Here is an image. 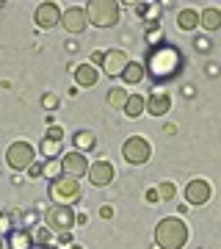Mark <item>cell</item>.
<instances>
[{
  "mask_svg": "<svg viewBox=\"0 0 221 249\" xmlns=\"http://www.w3.org/2000/svg\"><path fill=\"white\" fill-rule=\"evenodd\" d=\"M86 222H88L86 213H75V224H86Z\"/></svg>",
  "mask_w": 221,
  "mask_h": 249,
  "instance_id": "8d00e7d4",
  "label": "cell"
},
{
  "mask_svg": "<svg viewBox=\"0 0 221 249\" xmlns=\"http://www.w3.org/2000/svg\"><path fill=\"white\" fill-rule=\"evenodd\" d=\"M199 25H202L204 31H219V28H221V11H219V9L202 11V17H199Z\"/></svg>",
  "mask_w": 221,
  "mask_h": 249,
  "instance_id": "ffe728a7",
  "label": "cell"
},
{
  "mask_svg": "<svg viewBox=\"0 0 221 249\" xmlns=\"http://www.w3.org/2000/svg\"><path fill=\"white\" fill-rule=\"evenodd\" d=\"M130 6H133V11L141 19H147L150 25H158V14H160L158 3H130Z\"/></svg>",
  "mask_w": 221,
  "mask_h": 249,
  "instance_id": "e0dca14e",
  "label": "cell"
},
{
  "mask_svg": "<svg viewBox=\"0 0 221 249\" xmlns=\"http://www.w3.org/2000/svg\"><path fill=\"white\" fill-rule=\"evenodd\" d=\"M42 103H44V106H47V108H55V103H58V100H55L53 94H47V97H44Z\"/></svg>",
  "mask_w": 221,
  "mask_h": 249,
  "instance_id": "e575fe53",
  "label": "cell"
},
{
  "mask_svg": "<svg viewBox=\"0 0 221 249\" xmlns=\"http://www.w3.org/2000/svg\"><path fill=\"white\" fill-rule=\"evenodd\" d=\"M11 230H14V224H11V216L0 211V241L6 238V235H9Z\"/></svg>",
  "mask_w": 221,
  "mask_h": 249,
  "instance_id": "f1b7e54d",
  "label": "cell"
},
{
  "mask_svg": "<svg viewBox=\"0 0 221 249\" xmlns=\"http://www.w3.org/2000/svg\"><path fill=\"white\" fill-rule=\"evenodd\" d=\"M50 199H53L55 205H67V208H72V205L80 199V183L78 180H69V178L50 180Z\"/></svg>",
  "mask_w": 221,
  "mask_h": 249,
  "instance_id": "277c9868",
  "label": "cell"
},
{
  "mask_svg": "<svg viewBox=\"0 0 221 249\" xmlns=\"http://www.w3.org/2000/svg\"><path fill=\"white\" fill-rule=\"evenodd\" d=\"M124 114L130 116V119H136V116L144 114V97H138V94H133V97H127V103H124L122 108Z\"/></svg>",
  "mask_w": 221,
  "mask_h": 249,
  "instance_id": "603a6c76",
  "label": "cell"
},
{
  "mask_svg": "<svg viewBox=\"0 0 221 249\" xmlns=\"http://www.w3.org/2000/svg\"><path fill=\"white\" fill-rule=\"evenodd\" d=\"M147 202H160V199H158V191H155V188H147Z\"/></svg>",
  "mask_w": 221,
  "mask_h": 249,
  "instance_id": "1f68e13d",
  "label": "cell"
},
{
  "mask_svg": "<svg viewBox=\"0 0 221 249\" xmlns=\"http://www.w3.org/2000/svg\"><path fill=\"white\" fill-rule=\"evenodd\" d=\"M122 80L127 83V86H136V83H141L144 80V67L136 61H127V67H124L122 72Z\"/></svg>",
  "mask_w": 221,
  "mask_h": 249,
  "instance_id": "d6986e66",
  "label": "cell"
},
{
  "mask_svg": "<svg viewBox=\"0 0 221 249\" xmlns=\"http://www.w3.org/2000/svg\"><path fill=\"white\" fill-rule=\"evenodd\" d=\"M155 191H158V199H174V196H177V186H174V183H169V180H166V183H160Z\"/></svg>",
  "mask_w": 221,
  "mask_h": 249,
  "instance_id": "484cf974",
  "label": "cell"
},
{
  "mask_svg": "<svg viewBox=\"0 0 221 249\" xmlns=\"http://www.w3.org/2000/svg\"><path fill=\"white\" fill-rule=\"evenodd\" d=\"M147 42H150V47L163 45V31H160V25H155V28H150V31H147Z\"/></svg>",
  "mask_w": 221,
  "mask_h": 249,
  "instance_id": "83f0119b",
  "label": "cell"
},
{
  "mask_svg": "<svg viewBox=\"0 0 221 249\" xmlns=\"http://www.w3.org/2000/svg\"><path fill=\"white\" fill-rule=\"evenodd\" d=\"M42 175H44V178H50V180L61 178V163H58V158L47 160V163H44V169H42Z\"/></svg>",
  "mask_w": 221,
  "mask_h": 249,
  "instance_id": "d4e9b609",
  "label": "cell"
},
{
  "mask_svg": "<svg viewBox=\"0 0 221 249\" xmlns=\"http://www.w3.org/2000/svg\"><path fill=\"white\" fill-rule=\"evenodd\" d=\"M72 144H75V150L78 152H88V150H94L97 136L91 133V130H78V133L72 136Z\"/></svg>",
  "mask_w": 221,
  "mask_h": 249,
  "instance_id": "ac0fdd59",
  "label": "cell"
},
{
  "mask_svg": "<svg viewBox=\"0 0 221 249\" xmlns=\"http://www.w3.org/2000/svg\"><path fill=\"white\" fill-rule=\"evenodd\" d=\"M100 213H102V219H111V216H114V208H108V205H102V208H100Z\"/></svg>",
  "mask_w": 221,
  "mask_h": 249,
  "instance_id": "836d02e7",
  "label": "cell"
},
{
  "mask_svg": "<svg viewBox=\"0 0 221 249\" xmlns=\"http://www.w3.org/2000/svg\"><path fill=\"white\" fill-rule=\"evenodd\" d=\"M44 139H55V142H64V130L58 124H50L47 130H44Z\"/></svg>",
  "mask_w": 221,
  "mask_h": 249,
  "instance_id": "f546056e",
  "label": "cell"
},
{
  "mask_svg": "<svg viewBox=\"0 0 221 249\" xmlns=\"http://www.w3.org/2000/svg\"><path fill=\"white\" fill-rule=\"evenodd\" d=\"M177 25L183 28V31H194L196 25H199V14L191 9H183L180 14H177Z\"/></svg>",
  "mask_w": 221,
  "mask_h": 249,
  "instance_id": "44dd1931",
  "label": "cell"
},
{
  "mask_svg": "<svg viewBox=\"0 0 221 249\" xmlns=\"http://www.w3.org/2000/svg\"><path fill=\"white\" fill-rule=\"evenodd\" d=\"M58 22H61L69 34H83V31H86V25H88L83 9H67L61 14V19H58Z\"/></svg>",
  "mask_w": 221,
  "mask_h": 249,
  "instance_id": "7c38bea8",
  "label": "cell"
},
{
  "mask_svg": "<svg viewBox=\"0 0 221 249\" xmlns=\"http://www.w3.org/2000/svg\"><path fill=\"white\" fill-rule=\"evenodd\" d=\"M72 249H80V247H72Z\"/></svg>",
  "mask_w": 221,
  "mask_h": 249,
  "instance_id": "60d3db41",
  "label": "cell"
},
{
  "mask_svg": "<svg viewBox=\"0 0 221 249\" xmlns=\"http://www.w3.org/2000/svg\"><path fill=\"white\" fill-rule=\"evenodd\" d=\"M196 50H210V42L207 39H196Z\"/></svg>",
  "mask_w": 221,
  "mask_h": 249,
  "instance_id": "d6a6232c",
  "label": "cell"
},
{
  "mask_svg": "<svg viewBox=\"0 0 221 249\" xmlns=\"http://www.w3.org/2000/svg\"><path fill=\"white\" fill-rule=\"evenodd\" d=\"M127 61L130 58H127L124 50H108V53H102V70L108 72V78H122Z\"/></svg>",
  "mask_w": 221,
  "mask_h": 249,
  "instance_id": "30bf717a",
  "label": "cell"
},
{
  "mask_svg": "<svg viewBox=\"0 0 221 249\" xmlns=\"http://www.w3.org/2000/svg\"><path fill=\"white\" fill-rule=\"evenodd\" d=\"M58 163H61V178H69V180L86 178V172H88L86 155H83V152H78V150L64 152L61 158H58Z\"/></svg>",
  "mask_w": 221,
  "mask_h": 249,
  "instance_id": "52a82bcc",
  "label": "cell"
},
{
  "mask_svg": "<svg viewBox=\"0 0 221 249\" xmlns=\"http://www.w3.org/2000/svg\"><path fill=\"white\" fill-rule=\"evenodd\" d=\"M97 78H100V72H97V67H91V64H80L78 70H75V80H78V86H83V89L97 86Z\"/></svg>",
  "mask_w": 221,
  "mask_h": 249,
  "instance_id": "2e32d148",
  "label": "cell"
},
{
  "mask_svg": "<svg viewBox=\"0 0 221 249\" xmlns=\"http://www.w3.org/2000/svg\"><path fill=\"white\" fill-rule=\"evenodd\" d=\"M42 169H44V163H31V166H28V175H31V178H42Z\"/></svg>",
  "mask_w": 221,
  "mask_h": 249,
  "instance_id": "4dcf8cb0",
  "label": "cell"
},
{
  "mask_svg": "<svg viewBox=\"0 0 221 249\" xmlns=\"http://www.w3.org/2000/svg\"><path fill=\"white\" fill-rule=\"evenodd\" d=\"M39 150H42L44 160H53V158H58V152H61V142H55V139H42Z\"/></svg>",
  "mask_w": 221,
  "mask_h": 249,
  "instance_id": "7402d4cb",
  "label": "cell"
},
{
  "mask_svg": "<svg viewBox=\"0 0 221 249\" xmlns=\"http://www.w3.org/2000/svg\"><path fill=\"white\" fill-rule=\"evenodd\" d=\"M0 249H3V241H0Z\"/></svg>",
  "mask_w": 221,
  "mask_h": 249,
  "instance_id": "ab89813d",
  "label": "cell"
},
{
  "mask_svg": "<svg viewBox=\"0 0 221 249\" xmlns=\"http://www.w3.org/2000/svg\"><path fill=\"white\" fill-rule=\"evenodd\" d=\"M34 238H36L34 244H44V247H50V244H53V230H50V227H39Z\"/></svg>",
  "mask_w": 221,
  "mask_h": 249,
  "instance_id": "4316f807",
  "label": "cell"
},
{
  "mask_svg": "<svg viewBox=\"0 0 221 249\" xmlns=\"http://www.w3.org/2000/svg\"><path fill=\"white\" fill-rule=\"evenodd\" d=\"M122 155L127 163H133V166H141V163H147L152 155V147L147 139H141V136H133V139H127L122 147Z\"/></svg>",
  "mask_w": 221,
  "mask_h": 249,
  "instance_id": "ba28073f",
  "label": "cell"
},
{
  "mask_svg": "<svg viewBox=\"0 0 221 249\" xmlns=\"http://www.w3.org/2000/svg\"><path fill=\"white\" fill-rule=\"evenodd\" d=\"M94 64H102V53H94V55H91V67H94Z\"/></svg>",
  "mask_w": 221,
  "mask_h": 249,
  "instance_id": "74e56055",
  "label": "cell"
},
{
  "mask_svg": "<svg viewBox=\"0 0 221 249\" xmlns=\"http://www.w3.org/2000/svg\"><path fill=\"white\" fill-rule=\"evenodd\" d=\"M34 160H36V150L28 142H14L9 147V152H6V163L14 172H25Z\"/></svg>",
  "mask_w": 221,
  "mask_h": 249,
  "instance_id": "8992f818",
  "label": "cell"
},
{
  "mask_svg": "<svg viewBox=\"0 0 221 249\" xmlns=\"http://www.w3.org/2000/svg\"><path fill=\"white\" fill-rule=\"evenodd\" d=\"M44 227H50L55 232H69L75 227V211L67 205H50L44 211Z\"/></svg>",
  "mask_w": 221,
  "mask_h": 249,
  "instance_id": "5b68a950",
  "label": "cell"
},
{
  "mask_svg": "<svg viewBox=\"0 0 221 249\" xmlns=\"http://www.w3.org/2000/svg\"><path fill=\"white\" fill-rule=\"evenodd\" d=\"M186 199L188 205H204L210 199V183L207 180H191L186 186Z\"/></svg>",
  "mask_w": 221,
  "mask_h": 249,
  "instance_id": "8fae6325",
  "label": "cell"
},
{
  "mask_svg": "<svg viewBox=\"0 0 221 249\" xmlns=\"http://www.w3.org/2000/svg\"><path fill=\"white\" fill-rule=\"evenodd\" d=\"M127 97H130V94H127L124 89H119V86H116V89L108 91V97H105V100H108V106H111V108H124Z\"/></svg>",
  "mask_w": 221,
  "mask_h": 249,
  "instance_id": "cb8c5ba5",
  "label": "cell"
},
{
  "mask_svg": "<svg viewBox=\"0 0 221 249\" xmlns=\"http://www.w3.org/2000/svg\"><path fill=\"white\" fill-rule=\"evenodd\" d=\"M83 14H86V22H91V25L111 28L119 22V3H114V0H88Z\"/></svg>",
  "mask_w": 221,
  "mask_h": 249,
  "instance_id": "3957f363",
  "label": "cell"
},
{
  "mask_svg": "<svg viewBox=\"0 0 221 249\" xmlns=\"http://www.w3.org/2000/svg\"><path fill=\"white\" fill-rule=\"evenodd\" d=\"M3 247H9V249H31L34 247V235L28 230H11L6 238H3Z\"/></svg>",
  "mask_w": 221,
  "mask_h": 249,
  "instance_id": "9a60e30c",
  "label": "cell"
},
{
  "mask_svg": "<svg viewBox=\"0 0 221 249\" xmlns=\"http://www.w3.org/2000/svg\"><path fill=\"white\" fill-rule=\"evenodd\" d=\"M86 178H88L91 186L102 188V186H111V183H114L116 169H114V163H108V160H97V163H91V166H88Z\"/></svg>",
  "mask_w": 221,
  "mask_h": 249,
  "instance_id": "9c48e42d",
  "label": "cell"
},
{
  "mask_svg": "<svg viewBox=\"0 0 221 249\" xmlns=\"http://www.w3.org/2000/svg\"><path fill=\"white\" fill-rule=\"evenodd\" d=\"M169 108H171V97H169L166 91H152V97L144 100V111L152 114V116L169 114Z\"/></svg>",
  "mask_w": 221,
  "mask_h": 249,
  "instance_id": "4fadbf2b",
  "label": "cell"
},
{
  "mask_svg": "<svg viewBox=\"0 0 221 249\" xmlns=\"http://www.w3.org/2000/svg\"><path fill=\"white\" fill-rule=\"evenodd\" d=\"M31 249H55V247H53V244H50V247H44V244H34Z\"/></svg>",
  "mask_w": 221,
  "mask_h": 249,
  "instance_id": "f35d334b",
  "label": "cell"
},
{
  "mask_svg": "<svg viewBox=\"0 0 221 249\" xmlns=\"http://www.w3.org/2000/svg\"><path fill=\"white\" fill-rule=\"evenodd\" d=\"M144 75H150L152 83H169V80H174L183 67H186V55L183 50L174 45H158V47H150V53L144 58Z\"/></svg>",
  "mask_w": 221,
  "mask_h": 249,
  "instance_id": "6da1fadb",
  "label": "cell"
},
{
  "mask_svg": "<svg viewBox=\"0 0 221 249\" xmlns=\"http://www.w3.org/2000/svg\"><path fill=\"white\" fill-rule=\"evenodd\" d=\"M155 241H158L160 249H183L188 241V227L183 224V219L166 216L155 227Z\"/></svg>",
  "mask_w": 221,
  "mask_h": 249,
  "instance_id": "7a4b0ae2",
  "label": "cell"
},
{
  "mask_svg": "<svg viewBox=\"0 0 221 249\" xmlns=\"http://www.w3.org/2000/svg\"><path fill=\"white\" fill-rule=\"evenodd\" d=\"M58 19H61V9L55 3H42L36 9V25L39 28H53L58 25Z\"/></svg>",
  "mask_w": 221,
  "mask_h": 249,
  "instance_id": "5bb4252c",
  "label": "cell"
},
{
  "mask_svg": "<svg viewBox=\"0 0 221 249\" xmlns=\"http://www.w3.org/2000/svg\"><path fill=\"white\" fill-rule=\"evenodd\" d=\"M58 244H72V235L69 232H58Z\"/></svg>",
  "mask_w": 221,
  "mask_h": 249,
  "instance_id": "d590c367",
  "label": "cell"
}]
</instances>
